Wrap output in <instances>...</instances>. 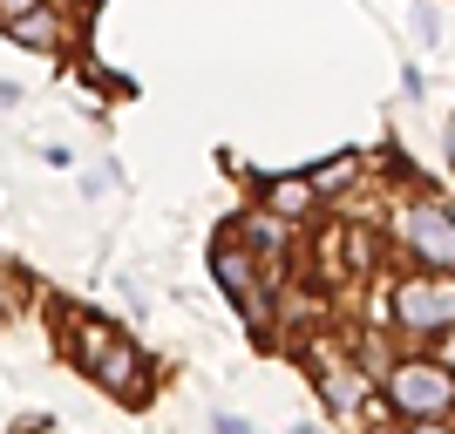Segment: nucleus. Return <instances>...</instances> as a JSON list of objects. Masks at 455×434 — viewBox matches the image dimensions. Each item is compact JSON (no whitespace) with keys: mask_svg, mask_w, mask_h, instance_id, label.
Listing matches in <instances>:
<instances>
[{"mask_svg":"<svg viewBox=\"0 0 455 434\" xmlns=\"http://www.w3.org/2000/svg\"><path fill=\"white\" fill-rule=\"evenodd\" d=\"M387 400H395L401 414H415V421H435L442 407L455 400V380H449V367L408 359V367H395V374H387Z\"/></svg>","mask_w":455,"mask_h":434,"instance_id":"nucleus-1","label":"nucleus"},{"mask_svg":"<svg viewBox=\"0 0 455 434\" xmlns=\"http://www.w3.org/2000/svg\"><path fill=\"white\" fill-rule=\"evenodd\" d=\"M395 320L408 326V333H449L455 326V279H408L395 292Z\"/></svg>","mask_w":455,"mask_h":434,"instance_id":"nucleus-2","label":"nucleus"},{"mask_svg":"<svg viewBox=\"0 0 455 434\" xmlns=\"http://www.w3.org/2000/svg\"><path fill=\"white\" fill-rule=\"evenodd\" d=\"M211 264H218V285H225L231 299H238V312H245V320H266V299H259V279H251V272H259V264H251V251L225 238Z\"/></svg>","mask_w":455,"mask_h":434,"instance_id":"nucleus-3","label":"nucleus"},{"mask_svg":"<svg viewBox=\"0 0 455 434\" xmlns=\"http://www.w3.org/2000/svg\"><path fill=\"white\" fill-rule=\"evenodd\" d=\"M401 231H408V245H415V258H428V264H455V217L449 210H408L401 217Z\"/></svg>","mask_w":455,"mask_h":434,"instance_id":"nucleus-4","label":"nucleus"},{"mask_svg":"<svg viewBox=\"0 0 455 434\" xmlns=\"http://www.w3.org/2000/svg\"><path fill=\"white\" fill-rule=\"evenodd\" d=\"M89 374L102 380L109 394H136V387H143V353H136L130 340H109V346H102V359H95Z\"/></svg>","mask_w":455,"mask_h":434,"instance_id":"nucleus-5","label":"nucleus"},{"mask_svg":"<svg viewBox=\"0 0 455 434\" xmlns=\"http://www.w3.org/2000/svg\"><path fill=\"white\" fill-rule=\"evenodd\" d=\"M266 204H272V217H306V210H313V184H306V177H279V184L266 190Z\"/></svg>","mask_w":455,"mask_h":434,"instance_id":"nucleus-6","label":"nucleus"},{"mask_svg":"<svg viewBox=\"0 0 455 434\" xmlns=\"http://www.w3.org/2000/svg\"><path fill=\"white\" fill-rule=\"evenodd\" d=\"M14 41H28V48H55V41H61V20L48 14V7H35V14L14 20Z\"/></svg>","mask_w":455,"mask_h":434,"instance_id":"nucleus-7","label":"nucleus"},{"mask_svg":"<svg viewBox=\"0 0 455 434\" xmlns=\"http://www.w3.org/2000/svg\"><path fill=\"white\" fill-rule=\"evenodd\" d=\"M354 170H361L354 156H333V163H326V170H313V177H306V184H313V197H326V190H340V184H347V177H354Z\"/></svg>","mask_w":455,"mask_h":434,"instance_id":"nucleus-8","label":"nucleus"},{"mask_svg":"<svg viewBox=\"0 0 455 434\" xmlns=\"http://www.w3.org/2000/svg\"><path fill=\"white\" fill-rule=\"evenodd\" d=\"M333 400L354 407V400H361V374H333Z\"/></svg>","mask_w":455,"mask_h":434,"instance_id":"nucleus-9","label":"nucleus"},{"mask_svg":"<svg viewBox=\"0 0 455 434\" xmlns=\"http://www.w3.org/2000/svg\"><path fill=\"white\" fill-rule=\"evenodd\" d=\"M35 7H41V0H0V20L14 28V20H20V14H35Z\"/></svg>","mask_w":455,"mask_h":434,"instance_id":"nucleus-10","label":"nucleus"},{"mask_svg":"<svg viewBox=\"0 0 455 434\" xmlns=\"http://www.w3.org/2000/svg\"><path fill=\"white\" fill-rule=\"evenodd\" d=\"M211 428H218V434H259V428H245V421H238V414H218V421H211Z\"/></svg>","mask_w":455,"mask_h":434,"instance_id":"nucleus-11","label":"nucleus"},{"mask_svg":"<svg viewBox=\"0 0 455 434\" xmlns=\"http://www.w3.org/2000/svg\"><path fill=\"white\" fill-rule=\"evenodd\" d=\"M442 367H455V326H449V340H442Z\"/></svg>","mask_w":455,"mask_h":434,"instance_id":"nucleus-12","label":"nucleus"},{"mask_svg":"<svg viewBox=\"0 0 455 434\" xmlns=\"http://www.w3.org/2000/svg\"><path fill=\"white\" fill-rule=\"evenodd\" d=\"M415 434H449V428H435V421H415Z\"/></svg>","mask_w":455,"mask_h":434,"instance_id":"nucleus-13","label":"nucleus"},{"mask_svg":"<svg viewBox=\"0 0 455 434\" xmlns=\"http://www.w3.org/2000/svg\"><path fill=\"white\" fill-rule=\"evenodd\" d=\"M449 156H455V122H449Z\"/></svg>","mask_w":455,"mask_h":434,"instance_id":"nucleus-14","label":"nucleus"},{"mask_svg":"<svg viewBox=\"0 0 455 434\" xmlns=\"http://www.w3.org/2000/svg\"><path fill=\"white\" fill-rule=\"evenodd\" d=\"M292 434H320V428H292Z\"/></svg>","mask_w":455,"mask_h":434,"instance_id":"nucleus-15","label":"nucleus"}]
</instances>
